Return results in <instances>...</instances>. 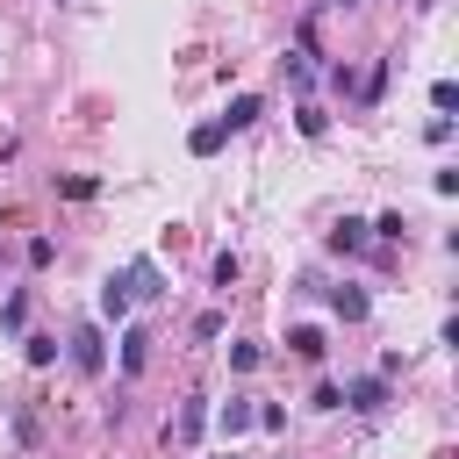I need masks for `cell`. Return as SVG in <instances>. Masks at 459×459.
I'll list each match as a JSON object with an SVG mask.
<instances>
[{
	"mask_svg": "<svg viewBox=\"0 0 459 459\" xmlns=\"http://www.w3.org/2000/svg\"><path fill=\"white\" fill-rule=\"evenodd\" d=\"M344 7H351V0H344Z\"/></svg>",
	"mask_w": 459,
	"mask_h": 459,
	"instance_id": "cell-19",
	"label": "cell"
},
{
	"mask_svg": "<svg viewBox=\"0 0 459 459\" xmlns=\"http://www.w3.org/2000/svg\"><path fill=\"white\" fill-rule=\"evenodd\" d=\"M100 316H108V323H122V316H129V287H122V273L100 287Z\"/></svg>",
	"mask_w": 459,
	"mask_h": 459,
	"instance_id": "cell-7",
	"label": "cell"
},
{
	"mask_svg": "<svg viewBox=\"0 0 459 459\" xmlns=\"http://www.w3.org/2000/svg\"><path fill=\"white\" fill-rule=\"evenodd\" d=\"M337 394H344L359 416H380V409H387V373H359V380H351V387H337Z\"/></svg>",
	"mask_w": 459,
	"mask_h": 459,
	"instance_id": "cell-1",
	"label": "cell"
},
{
	"mask_svg": "<svg viewBox=\"0 0 459 459\" xmlns=\"http://www.w3.org/2000/svg\"><path fill=\"white\" fill-rule=\"evenodd\" d=\"M57 359V337H29V366H50Z\"/></svg>",
	"mask_w": 459,
	"mask_h": 459,
	"instance_id": "cell-16",
	"label": "cell"
},
{
	"mask_svg": "<svg viewBox=\"0 0 459 459\" xmlns=\"http://www.w3.org/2000/svg\"><path fill=\"white\" fill-rule=\"evenodd\" d=\"M222 136H230L222 122H201V129L186 136V151H194V158H215V151H222Z\"/></svg>",
	"mask_w": 459,
	"mask_h": 459,
	"instance_id": "cell-6",
	"label": "cell"
},
{
	"mask_svg": "<svg viewBox=\"0 0 459 459\" xmlns=\"http://www.w3.org/2000/svg\"><path fill=\"white\" fill-rule=\"evenodd\" d=\"M122 287H129V301H158V294H165V280H158V265H151V258H136V265L122 273Z\"/></svg>",
	"mask_w": 459,
	"mask_h": 459,
	"instance_id": "cell-3",
	"label": "cell"
},
{
	"mask_svg": "<svg viewBox=\"0 0 459 459\" xmlns=\"http://www.w3.org/2000/svg\"><path fill=\"white\" fill-rule=\"evenodd\" d=\"M215 423H222V437L251 430V402H222V409H215Z\"/></svg>",
	"mask_w": 459,
	"mask_h": 459,
	"instance_id": "cell-11",
	"label": "cell"
},
{
	"mask_svg": "<svg viewBox=\"0 0 459 459\" xmlns=\"http://www.w3.org/2000/svg\"><path fill=\"white\" fill-rule=\"evenodd\" d=\"M0 316H7L14 330H22V323H29V294H7V301H0Z\"/></svg>",
	"mask_w": 459,
	"mask_h": 459,
	"instance_id": "cell-15",
	"label": "cell"
},
{
	"mask_svg": "<svg viewBox=\"0 0 459 459\" xmlns=\"http://www.w3.org/2000/svg\"><path fill=\"white\" fill-rule=\"evenodd\" d=\"M287 344H294V351H301V359H323V351H330V344H323V330H316V323H294V330H287Z\"/></svg>",
	"mask_w": 459,
	"mask_h": 459,
	"instance_id": "cell-9",
	"label": "cell"
},
{
	"mask_svg": "<svg viewBox=\"0 0 459 459\" xmlns=\"http://www.w3.org/2000/svg\"><path fill=\"white\" fill-rule=\"evenodd\" d=\"M330 244H337V251H359V244H366V222H359V215H344V222L330 230Z\"/></svg>",
	"mask_w": 459,
	"mask_h": 459,
	"instance_id": "cell-12",
	"label": "cell"
},
{
	"mask_svg": "<svg viewBox=\"0 0 459 459\" xmlns=\"http://www.w3.org/2000/svg\"><path fill=\"white\" fill-rule=\"evenodd\" d=\"M65 351H72V366H79V373H100V366H108V351H100V330H93V323H79V330L65 337Z\"/></svg>",
	"mask_w": 459,
	"mask_h": 459,
	"instance_id": "cell-2",
	"label": "cell"
},
{
	"mask_svg": "<svg viewBox=\"0 0 459 459\" xmlns=\"http://www.w3.org/2000/svg\"><path fill=\"white\" fill-rule=\"evenodd\" d=\"M57 194H65V201H93L100 186H93V179H57Z\"/></svg>",
	"mask_w": 459,
	"mask_h": 459,
	"instance_id": "cell-14",
	"label": "cell"
},
{
	"mask_svg": "<svg viewBox=\"0 0 459 459\" xmlns=\"http://www.w3.org/2000/svg\"><path fill=\"white\" fill-rule=\"evenodd\" d=\"M330 308H337L344 323H366V294H359V287H330Z\"/></svg>",
	"mask_w": 459,
	"mask_h": 459,
	"instance_id": "cell-8",
	"label": "cell"
},
{
	"mask_svg": "<svg viewBox=\"0 0 459 459\" xmlns=\"http://www.w3.org/2000/svg\"><path fill=\"white\" fill-rule=\"evenodd\" d=\"M251 423H265V430H287V409H280V402H265V409H251Z\"/></svg>",
	"mask_w": 459,
	"mask_h": 459,
	"instance_id": "cell-17",
	"label": "cell"
},
{
	"mask_svg": "<svg viewBox=\"0 0 459 459\" xmlns=\"http://www.w3.org/2000/svg\"><path fill=\"white\" fill-rule=\"evenodd\" d=\"M143 359H151V337L129 330V337H122V373H143Z\"/></svg>",
	"mask_w": 459,
	"mask_h": 459,
	"instance_id": "cell-10",
	"label": "cell"
},
{
	"mask_svg": "<svg viewBox=\"0 0 459 459\" xmlns=\"http://www.w3.org/2000/svg\"><path fill=\"white\" fill-rule=\"evenodd\" d=\"M258 115H265V108H258V93H237V100H230V115H215V122H222V129H251Z\"/></svg>",
	"mask_w": 459,
	"mask_h": 459,
	"instance_id": "cell-5",
	"label": "cell"
},
{
	"mask_svg": "<svg viewBox=\"0 0 459 459\" xmlns=\"http://www.w3.org/2000/svg\"><path fill=\"white\" fill-rule=\"evenodd\" d=\"M230 459H237V452H230Z\"/></svg>",
	"mask_w": 459,
	"mask_h": 459,
	"instance_id": "cell-18",
	"label": "cell"
},
{
	"mask_svg": "<svg viewBox=\"0 0 459 459\" xmlns=\"http://www.w3.org/2000/svg\"><path fill=\"white\" fill-rule=\"evenodd\" d=\"M230 366H237V373H251V366H265V351H258V344H230Z\"/></svg>",
	"mask_w": 459,
	"mask_h": 459,
	"instance_id": "cell-13",
	"label": "cell"
},
{
	"mask_svg": "<svg viewBox=\"0 0 459 459\" xmlns=\"http://www.w3.org/2000/svg\"><path fill=\"white\" fill-rule=\"evenodd\" d=\"M201 430H208V402L186 394V402H179V445H201Z\"/></svg>",
	"mask_w": 459,
	"mask_h": 459,
	"instance_id": "cell-4",
	"label": "cell"
}]
</instances>
